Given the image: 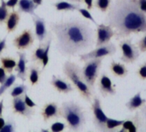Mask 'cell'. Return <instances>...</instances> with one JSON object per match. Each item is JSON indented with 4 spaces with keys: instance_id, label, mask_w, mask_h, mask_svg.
Listing matches in <instances>:
<instances>
[{
    "instance_id": "1",
    "label": "cell",
    "mask_w": 146,
    "mask_h": 132,
    "mask_svg": "<svg viewBox=\"0 0 146 132\" xmlns=\"http://www.w3.org/2000/svg\"><path fill=\"white\" fill-rule=\"evenodd\" d=\"M105 21L113 27L117 40L146 33V14L139 9L138 0H116L110 7Z\"/></svg>"
},
{
    "instance_id": "2",
    "label": "cell",
    "mask_w": 146,
    "mask_h": 132,
    "mask_svg": "<svg viewBox=\"0 0 146 132\" xmlns=\"http://www.w3.org/2000/svg\"><path fill=\"white\" fill-rule=\"evenodd\" d=\"M56 38V49L63 56L72 57L92 46L93 30L81 20L50 23Z\"/></svg>"
},
{
    "instance_id": "3",
    "label": "cell",
    "mask_w": 146,
    "mask_h": 132,
    "mask_svg": "<svg viewBox=\"0 0 146 132\" xmlns=\"http://www.w3.org/2000/svg\"><path fill=\"white\" fill-rule=\"evenodd\" d=\"M62 71L66 77L73 83V85L78 90L80 95L86 101L91 102L92 100L93 91L91 89V88L88 86V84L83 78L81 68L75 63L68 60L63 64Z\"/></svg>"
},
{
    "instance_id": "4",
    "label": "cell",
    "mask_w": 146,
    "mask_h": 132,
    "mask_svg": "<svg viewBox=\"0 0 146 132\" xmlns=\"http://www.w3.org/2000/svg\"><path fill=\"white\" fill-rule=\"evenodd\" d=\"M62 118L67 123V126L70 131H82L86 125V115L84 109L74 101H65L62 104Z\"/></svg>"
},
{
    "instance_id": "5",
    "label": "cell",
    "mask_w": 146,
    "mask_h": 132,
    "mask_svg": "<svg viewBox=\"0 0 146 132\" xmlns=\"http://www.w3.org/2000/svg\"><path fill=\"white\" fill-rule=\"evenodd\" d=\"M104 58H93L85 62L84 66L81 68V73L83 78L91 88L92 91H94L95 82L98 77L100 69L102 67Z\"/></svg>"
},
{
    "instance_id": "6",
    "label": "cell",
    "mask_w": 146,
    "mask_h": 132,
    "mask_svg": "<svg viewBox=\"0 0 146 132\" xmlns=\"http://www.w3.org/2000/svg\"><path fill=\"white\" fill-rule=\"evenodd\" d=\"M119 46L121 50L122 51V56L120 58L121 61L131 64H134L139 58L140 55V51L137 45H134L132 42L131 39H125L121 40L119 44Z\"/></svg>"
},
{
    "instance_id": "7",
    "label": "cell",
    "mask_w": 146,
    "mask_h": 132,
    "mask_svg": "<svg viewBox=\"0 0 146 132\" xmlns=\"http://www.w3.org/2000/svg\"><path fill=\"white\" fill-rule=\"evenodd\" d=\"M91 109L93 114V124L96 130L100 131H107V120L109 117H107L103 110L101 101L98 96H94L92 98Z\"/></svg>"
},
{
    "instance_id": "8",
    "label": "cell",
    "mask_w": 146,
    "mask_h": 132,
    "mask_svg": "<svg viewBox=\"0 0 146 132\" xmlns=\"http://www.w3.org/2000/svg\"><path fill=\"white\" fill-rule=\"evenodd\" d=\"M116 46L113 43H109L106 45H103L100 46H97L96 49L80 55V60L81 62H86L93 58H104L105 57L113 56L116 52Z\"/></svg>"
},
{
    "instance_id": "9",
    "label": "cell",
    "mask_w": 146,
    "mask_h": 132,
    "mask_svg": "<svg viewBox=\"0 0 146 132\" xmlns=\"http://www.w3.org/2000/svg\"><path fill=\"white\" fill-rule=\"evenodd\" d=\"M35 34L31 29L23 30L19 35L15 36L12 40L13 46L19 51H25L29 49L34 43Z\"/></svg>"
},
{
    "instance_id": "10",
    "label": "cell",
    "mask_w": 146,
    "mask_h": 132,
    "mask_svg": "<svg viewBox=\"0 0 146 132\" xmlns=\"http://www.w3.org/2000/svg\"><path fill=\"white\" fill-rule=\"evenodd\" d=\"M11 108H12L13 113L19 114L28 119H31V118L35 114V112H36L33 108L29 107L26 104L24 101V95L14 97L11 101Z\"/></svg>"
},
{
    "instance_id": "11",
    "label": "cell",
    "mask_w": 146,
    "mask_h": 132,
    "mask_svg": "<svg viewBox=\"0 0 146 132\" xmlns=\"http://www.w3.org/2000/svg\"><path fill=\"white\" fill-rule=\"evenodd\" d=\"M145 122L140 112H136L135 114L130 119H125L119 132H137L144 131Z\"/></svg>"
},
{
    "instance_id": "12",
    "label": "cell",
    "mask_w": 146,
    "mask_h": 132,
    "mask_svg": "<svg viewBox=\"0 0 146 132\" xmlns=\"http://www.w3.org/2000/svg\"><path fill=\"white\" fill-rule=\"evenodd\" d=\"M97 28V41L96 46H100L103 45L109 44L111 39L115 36V31L111 26L109 24H98Z\"/></svg>"
},
{
    "instance_id": "13",
    "label": "cell",
    "mask_w": 146,
    "mask_h": 132,
    "mask_svg": "<svg viewBox=\"0 0 146 132\" xmlns=\"http://www.w3.org/2000/svg\"><path fill=\"white\" fill-rule=\"evenodd\" d=\"M40 114L44 122H48L51 119H57L62 117V109L56 102L46 103L41 109Z\"/></svg>"
},
{
    "instance_id": "14",
    "label": "cell",
    "mask_w": 146,
    "mask_h": 132,
    "mask_svg": "<svg viewBox=\"0 0 146 132\" xmlns=\"http://www.w3.org/2000/svg\"><path fill=\"white\" fill-rule=\"evenodd\" d=\"M98 86L99 93L104 98L109 95H115L116 94L115 85L112 82L111 79L106 74L101 75Z\"/></svg>"
},
{
    "instance_id": "15",
    "label": "cell",
    "mask_w": 146,
    "mask_h": 132,
    "mask_svg": "<svg viewBox=\"0 0 146 132\" xmlns=\"http://www.w3.org/2000/svg\"><path fill=\"white\" fill-rule=\"evenodd\" d=\"M33 21L35 27V36L39 42H43L48 35V30L46 27V21L44 18L38 16V15H32Z\"/></svg>"
},
{
    "instance_id": "16",
    "label": "cell",
    "mask_w": 146,
    "mask_h": 132,
    "mask_svg": "<svg viewBox=\"0 0 146 132\" xmlns=\"http://www.w3.org/2000/svg\"><path fill=\"white\" fill-rule=\"evenodd\" d=\"M51 86L60 94H69L72 93L74 88L70 82H68L66 79L62 78L61 76H52L51 81L50 82Z\"/></svg>"
},
{
    "instance_id": "17",
    "label": "cell",
    "mask_w": 146,
    "mask_h": 132,
    "mask_svg": "<svg viewBox=\"0 0 146 132\" xmlns=\"http://www.w3.org/2000/svg\"><path fill=\"white\" fill-rule=\"evenodd\" d=\"M18 55L19 60L18 63L16 64V66L15 68L16 71V76L22 82H25L27 80V54L26 52H22L21 51H18L16 52Z\"/></svg>"
},
{
    "instance_id": "18",
    "label": "cell",
    "mask_w": 146,
    "mask_h": 132,
    "mask_svg": "<svg viewBox=\"0 0 146 132\" xmlns=\"http://www.w3.org/2000/svg\"><path fill=\"white\" fill-rule=\"evenodd\" d=\"M146 104V100L142 98L141 92H138L134 96H133L126 104V107L128 109L129 112H135L136 110L141 108L143 106Z\"/></svg>"
},
{
    "instance_id": "19",
    "label": "cell",
    "mask_w": 146,
    "mask_h": 132,
    "mask_svg": "<svg viewBox=\"0 0 146 132\" xmlns=\"http://www.w3.org/2000/svg\"><path fill=\"white\" fill-rule=\"evenodd\" d=\"M110 70L112 75L118 78H124L128 75V70L125 64L112 60L110 64Z\"/></svg>"
},
{
    "instance_id": "20",
    "label": "cell",
    "mask_w": 146,
    "mask_h": 132,
    "mask_svg": "<svg viewBox=\"0 0 146 132\" xmlns=\"http://www.w3.org/2000/svg\"><path fill=\"white\" fill-rule=\"evenodd\" d=\"M20 21H21V13L18 10L13 9L9 13V17H8V19L6 21L7 32L9 34L14 32L16 29L17 26L19 25Z\"/></svg>"
},
{
    "instance_id": "21",
    "label": "cell",
    "mask_w": 146,
    "mask_h": 132,
    "mask_svg": "<svg viewBox=\"0 0 146 132\" xmlns=\"http://www.w3.org/2000/svg\"><path fill=\"white\" fill-rule=\"evenodd\" d=\"M38 7L33 0H19L18 1V11L20 13H27L31 15H35L34 11Z\"/></svg>"
},
{
    "instance_id": "22",
    "label": "cell",
    "mask_w": 146,
    "mask_h": 132,
    "mask_svg": "<svg viewBox=\"0 0 146 132\" xmlns=\"http://www.w3.org/2000/svg\"><path fill=\"white\" fill-rule=\"evenodd\" d=\"M53 6L56 8L57 11H74V10H78L80 8V4L78 3H73L62 0H60L53 3Z\"/></svg>"
},
{
    "instance_id": "23",
    "label": "cell",
    "mask_w": 146,
    "mask_h": 132,
    "mask_svg": "<svg viewBox=\"0 0 146 132\" xmlns=\"http://www.w3.org/2000/svg\"><path fill=\"white\" fill-rule=\"evenodd\" d=\"M0 62L2 64V67L5 70L7 73L11 74L13 70L16 66V61L15 58H12L10 57H1Z\"/></svg>"
},
{
    "instance_id": "24",
    "label": "cell",
    "mask_w": 146,
    "mask_h": 132,
    "mask_svg": "<svg viewBox=\"0 0 146 132\" xmlns=\"http://www.w3.org/2000/svg\"><path fill=\"white\" fill-rule=\"evenodd\" d=\"M29 70V81L31 82V85H36L39 81V76L41 74V71L39 68L34 64H31L28 67Z\"/></svg>"
},
{
    "instance_id": "25",
    "label": "cell",
    "mask_w": 146,
    "mask_h": 132,
    "mask_svg": "<svg viewBox=\"0 0 146 132\" xmlns=\"http://www.w3.org/2000/svg\"><path fill=\"white\" fill-rule=\"evenodd\" d=\"M28 90L27 86H26L25 84L21 83V84H16L15 86H13V88L9 90V94L11 97H17V96H21L25 94Z\"/></svg>"
},
{
    "instance_id": "26",
    "label": "cell",
    "mask_w": 146,
    "mask_h": 132,
    "mask_svg": "<svg viewBox=\"0 0 146 132\" xmlns=\"http://www.w3.org/2000/svg\"><path fill=\"white\" fill-rule=\"evenodd\" d=\"M16 78H17V76L14 74H10V76L9 77H7V79L4 81V82L2 83L0 86V96H2L9 88H11L14 85Z\"/></svg>"
},
{
    "instance_id": "27",
    "label": "cell",
    "mask_w": 146,
    "mask_h": 132,
    "mask_svg": "<svg viewBox=\"0 0 146 132\" xmlns=\"http://www.w3.org/2000/svg\"><path fill=\"white\" fill-rule=\"evenodd\" d=\"M125 122V119L123 120H116V119H113L109 118L107 120V124H106V127H107V131H115L119 127H121V125H123V123Z\"/></svg>"
},
{
    "instance_id": "28",
    "label": "cell",
    "mask_w": 146,
    "mask_h": 132,
    "mask_svg": "<svg viewBox=\"0 0 146 132\" xmlns=\"http://www.w3.org/2000/svg\"><path fill=\"white\" fill-rule=\"evenodd\" d=\"M9 15L8 6L6 5V2L4 0H1L0 4V25L6 22L8 17Z\"/></svg>"
},
{
    "instance_id": "29",
    "label": "cell",
    "mask_w": 146,
    "mask_h": 132,
    "mask_svg": "<svg viewBox=\"0 0 146 132\" xmlns=\"http://www.w3.org/2000/svg\"><path fill=\"white\" fill-rule=\"evenodd\" d=\"M44 49H45V43L44 44H40L38 46V47L34 51V52L32 55L31 58V61L32 62H36V61H41L44 56Z\"/></svg>"
},
{
    "instance_id": "30",
    "label": "cell",
    "mask_w": 146,
    "mask_h": 132,
    "mask_svg": "<svg viewBox=\"0 0 146 132\" xmlns=\"http://www.w3.org/2000/svg\"><path fill=\"white\" fill-rule=\"evenodd\" d=\"M112 0H95L94 6L102 12H106L110 9Z\"/></svg>"
},
{
    "instance_id": "31",
    "label": "cell",
    "mask_w": 146,
    "mask_h": 132,
    "mask_svg": "<svg viewBox=\"0 0 146 132\" xmlns=\"http://www.w3.org/2000/svg\"><path fill=\"white\" fill-rule=\"evenodd\" d=\"M51 41H52V38L50 37L48 41L45 43V49H44V56L43 58L41 60L42 62V66H43V70H44V68L47 66L48 63H49V53H50V45H51Z\"/></svg>"
},
{
    "instance_id": "32",
    "label": "cell",
    "mask_w": 146,
    "mask_h": 132,
    "mask_svg": "<svg viewBox=\"0 0 146 132\" xmlns=\"http://www.w3.org/2000/svg\"><path fill=\"white\" fill-rule=\"evenodd\" d=\"M16 130V124L15 121L9 118L4 124L3 127L0 130V132H15Z\"/></svg>"
},
{
    "instance_id": "33",
    "label": "cell",
    "mask_w": 146,
    "mask_h": 132,
    "mask_svg": "<svg viewBox=\"0 0 146 132\" xmlns=\"http://www.w3.org/2000/svg\"><path fill=\"white\" fill-rule=\"evenodd\" d=\"M78 11L80 13V15L83 16V17H85L86 19H88V20H90L92 22H93L95 25H98V23H97V21H96V20L93 18V16L92 15V14L90 13V11H89V9H83V8H80L79 9H78Z\"/></svg>"
},
{
    "instance_id": "34",
    "label": "cell",
    "mask_w": 146,
    "mask_h": 132,
    "mask_svg": "<svg viewBox=\"0 0 146 132\" xmlns=\"http://www.w3.org/2000/svg\"><path fill=\"white\" fill-rule=\"evenodd\" d=\"M66 125L64 123L62 122H56L54 124L51 125L50 126V131L52 132H61L65 130L66 128Z\"/></svg>"
},
{
    "instance_id": "35",
    "label": "cell",
    "mask_w": 146,
    "mask_h": 132,
    "mask_svg": "<svg viewBox=\"0 0 146 132\" xmlns=\"http://www.w3.org/2000/svg\"><path fill=\"white\" fill-rule=\"evenodd\" d=\"M137 76L143 81L146 80V62H145L142 65L139 66L138 70L136 71Z\"/></svg>"
},
{
    "instance_id": "36",
    "label": "cell",
    "mask_w": 146,
    "mask_h": 132,
    "mask_svg": "<svg viewBox=\"0 0 146 132\" xmlns=\"http://www.w3.org/2000/svg\"><path fill=\"white\" fill-rule=\"evenodd\" d=\"M136 45L139 47L140 52H146V34H145L139 40L137 41Z\"/></svg>"
},
{
    "instance_id": "37",
    "label": "cell",
    "mask_w": 146,
    "mask_h": 132,
    "mask_svg": "<svg viewBox=\"0 0 146 132\" xmlns=\"http://www.w3.org/2000/svg\"><path fill=\"white\" fill-rule=\"evenodd\" d=\"M24 101H25L26 104H27L29 107L33 108V107H37V104H36L35 102H33V101H32V100H31V98L27 95V93L24 94Z\"/></svg>"
},
{
    "instance_id": "38",
    "label": "cell",
    "mask_w": 146,
    "mask_h": 132,
    "mask_svg": "<svg viewBox=\"0 0 146 132\" xmlns=\"http://www.w3.org/2000/svg\"><path fill=\"white\" fill-rule=\"evenodd\" d=\"M7 79V72L3 67H0V84L3 83Z\"/></svg>"
},
{
    "instance_id": "39",
    "label": "cell",
    "mask_w": 146,
    "mask_h": 132,
    "mask_svg": "<svg viewBox=\"0 0 146 132\" xmlns=\"http://www.w3.org/2000/svg\"><path fill=\"white\" fill-rule=\"evenodd\" d=\"M140 113L144 119V122H145V127H144V131H146V105L143 106L140 108Z\"/></svg>"
},
{
    "instance_id": "40",
    "label": "cell",
    "mask_w": 146,
    "mask_h": 132,
    "mask_svg": "<svg viewBox=\"0 0 146 132\" xmlns=\"http://www.w3.org/2000/svg\"><path fill=\"white\" fill-rule=\"evenodd\" d=\"M18 1H19V0H8V1L6 2V5L8 6V8L14 9V8L18 4Z\"/></svg>"
},
{
    "instance_id": "41",
    "label": "cell",
    "mask_w": 146,
    "mask_h": 132,
    "mask_svg": "<svg viewBox=\"0 0 146 132\" xmlns=\"http://www.w3.org/2000/svg\"><path fill=\"white\" fill-rule=\"evenodd\" d=\"M139 9L146 14V0H138Z\"/></svg>"
},
{
    "instance_id": "42",
    "label": "cell",
    "mask_w": 146,
    "mask_h": 132,
    "mask_svg": "<svg viewBox=\"0 0 146 132\" xmlns=\"http://www.w3.org/2000/svg\"><path fill=\"white\" fill-rule=\"evenodd\" d=\"M6 41H7V38L6 37H4L2 40H0V55L2 54V52H3V50L7 47Z\"/></svg>"
},
{
    "instance_id": "43",
    "label": "cell",
    "mask_w": 146,
    "mask_h": 132,
    "mask_svg": "<svg viewBox=\"0 0 146 132\" xmlns=\"http://www.w3.org/2000/svg\"><path fill=\"white\" fill-rule=\"evenodd\" d=\"M83 2L86 4L87 9L89 10L93 9V7H94V5H93V0H83Z\"/></svg>"
},
{
    "instance_id": "44",
    "label": "cell",
    "mask_w": 146,
    "mask_h": 132,
    "mask_svg": "<svg viewBox=\"0 0 146 132\" xmlns=\"http://www.w3.org/2000/svg\"><path fill=\"white\" fill-rule=\"evenodd\" d=\"M3 100L0 101V116L3 114Z\"/></svg>"
},
{
    "instance_id": "45",
    "label": "cell",
    "mask_w": 146,
    "mask_h": 132,
    "mask_svg": "<svg viewBox=\"0 0 146 132\" xmlns=\"http://www.w3.org/2000/svg\"><path fill=\"white\" fill-rule=\"evenodd\" d=\"M4 124H5V120L2 118V116H0V130L3 127Z\"/></svg>"
},
{
    "instance_id": "46",
    "label": "cell",
    "mask_w": 146,
    "mask_h": 132,
    "mask_svg": "<svg viewBox=\"0 0 146 132\" xmlns=\"http://www.w3.org/2000/svg\"><path fill=\"white\" fill-rule=\"evenodd\" d=\"M33 1L36 4H38V6L41 5V4L43 3V0H33Z\"/></svg>"
},
{
    "instance_id": "47",
    "label": "cell",
    "mask_w": 146,
    "mask_h": 132,
    "mask_svg": "<svg viewBox=\"0 0 146 132\" xmlns=\"http://www.w3.org/2000/svg\"><path fill=\"white\" fill-rule=\"evenodd\" d=\"M68 1H71V2H74V3H80L83 2V0H68Z\"/></svg>"
},
{
    "instance_id": "48",
    "label": "cell",
    "mask_w": 146,
    "mask_h": 132,
    "mask_svg": "<svg viewBox=\"0 0 146 132\" xmlns=\"http://www.w3.org/2000/svg\"></svg>"
}]
</instances>
